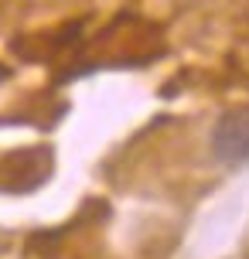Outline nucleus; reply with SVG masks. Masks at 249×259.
<instances>
[{"instance_id":"1","label":"nucleus","mask_w":249,"mask_h":259,"mask_svg":"<svg viewBox=\"0 0 249 259\" xmlns=\"http://www.w3.org/2000/svg\"><path fill=\"white\" fill-rule=\"evenodd\" d=\"M212 157L225 167L249 160V109H229L212 126Z\"/></svg>"},{"instance_id":"2","label":"nucleus","mask_w":249,"mask_h":259,"mask_svg":"<svg viewBox=\"0 0 249 259\" xmlns=\"http://www.w3.org/2000/svg\"><path fill=\"white\" fill-rule=\"evenodd\" d=\"M0 78H7V68H0Z\"/></svg>"}]
</instances>
